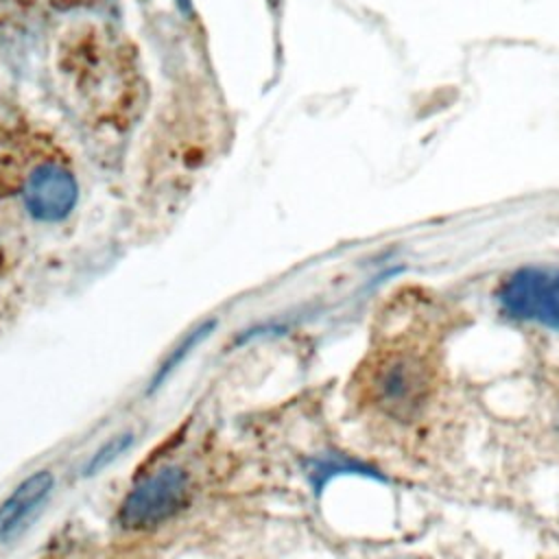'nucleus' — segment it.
I'll return each instance as SVG.
<instances>
[{
  "label": "nucleus",
  "instance_id": "1",
  "mask_svg": "<svg viewBox=\"0 0 559 559\" xmlns=\"http://www.w3.org/2000/svg\"><path fill=\"white\" fill-rule=\"evenodd\" d=\"M435 369L417 349H389L365 376L367 402L389 419L411 421L428 406Z\"/></svg>",
  "mask_w": 559,
  "mask_h": 559
},
{
  "label": "nucleus",
  "instance_id": "2",
  "mask_svg": "<svg viewBox=\"0 0 559 559\" xmlns=\"http://www.w3.org/2000/svg\"><path fill=\"white\" fill-rule=\"evenodd\" d=\"M190 480L186 469L166 465L140 480L122 500L118 522L131 531H146L179 513L188 500Z\"/></svg>",
  "mask_w": 559,
  "mask_h": 559
},
{
  "label": "nucleus",
  "instance_id": "3",
  "mask_svg": "<svg viewBox=\"0 0 559 559\" xmlns=\"http://www.w3.org/2000/svg\"><path fill=\"white\" fill-rule=\"evenodd\" d=\"M498 304L511 319L559 330V269L522 266L498 288Z\"/></svg>",
  "mask_w": 559,
  "mask_h": 559
},
{
  "label": "nucleus",
  "instance_id": "4",
  "mask_svg": "<svg viewBox=\"0 0 559 559\" xmlns=\"http://www.w3.org/2000/svg\"><path fill=\"white\" fill-rule=\"evenodd\" d=\"M24 203L39 221H61L76 203L74 177L57 162L35 166L24 186Z\"/></svg>",
  "mask_w": 559,
  "mask_h": 559
},
{
  "label": "nucleus",
  "instance_id": "5",
  "mask_svg": "<svg viewBox=\"0 0 559 559\" xmlns=\"http://www.w3.org/2000/svg\"><path fill=\"white\" fill-rule=\"evenodd\" d=\"M55 478L48 469H37L26 476L0 504V544L17 539L52 493Z\"/></svg>",
  "mask_w": 559,
  "mask_h": 559
},
{
  "label": "nucleus",
  "instance_id": "6",
  "mask_svg": "<svg viewBox=\"0 0 559 559\" xmlns=\"http://www.w3.org/2000/svg\"><path fill=\"white\" fill-rule=\"evenodd\" d=\"M336 476H362V478H371L378 483H389L382 472H378L369 463L352 459L347 454L328 452L323 456L308 461V478L317 491H321Z\"/></svg>",
  "mask_w": 559,
  "mask_h": 559
},
{
  "label": "nucleus",
  "instance_id": "7",
  "mask_svg": "<svg viewBox=\"0 0 559 559\" xmlns=\"http://www.w3.org/2000/svg\"><path fill=\"white\" fill-rule=\"evenodd\" d=\"M212 325H214V323H203L201 328H197L194 332H190V334L186 336V341L179 343V345L168 354V358L157 367V371H155V376H153V380H151V389H148V391H155L157 386H162V382L179 367V362L192 352V347H194L197 343H201V341L210 334Z\"/></svg>",
  "mask_w": 559,
  "mask_h": 559
},
{
  "label": "nucleus",
  "instance_id": "8",
  "mask_svg": "<svg viewBox=\"0 0 559 559\" xmlns=\"http://www.w3.org/2000/svg\"><path fill=\"white\" fill-rule=\"evenodd\" d=\"M133 443V435L131 432H122L114 439H109L105 445H100L87 461L85 465V474H98L100 469H105L109 463H114L127 448H131Z\"/></svg>",
  "mask_w": 559,
  "mask_h": 559
}]
</instances>
